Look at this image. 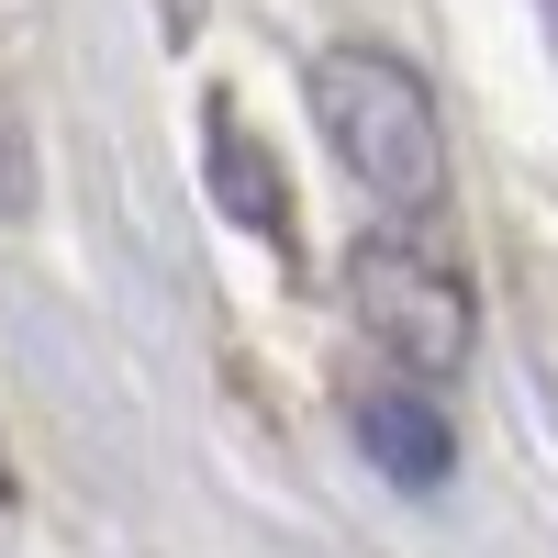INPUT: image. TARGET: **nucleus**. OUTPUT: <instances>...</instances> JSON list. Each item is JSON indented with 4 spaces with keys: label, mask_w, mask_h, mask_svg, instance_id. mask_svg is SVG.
<instances>
[{
    "label": "nucleus",
    "mask_w": 558,
    "mask_h": 558,
    "mask_svg": "<svg viewBox=\"0 0 558 558\" xmlns=\"http://www.w3.org/2000/svg\"><path fill=\"white\" fill-rule=\"evenodd\" d=\"M347 313H357V336L380 347L413 391L458 380V368H470V336H481L470 268H458L436 235H413V223H368L347 246Z\"/></svg>",
    "instance_id": "f03ea898"
},
{
    "label": "nucleus",
    "mask_w": 558,
    "mask_h": 558,
    "mask_svg": "<svg viewBox=\"0 0 558 558\" xmlns=\"http://www.w3.org/2000/svg\"><path fill=\"white\" fill-rule=\"evenodd\" d=\"M536 12H547V34H558V0H536Z\"/></svg>",
    "instance_id": "39448f33"
},
{
    "label": "nucleus",
    "mask_w": 558,
    "mask_h": 558,
    "mask_svg": "<svg viewBox=\"0 0 558 558\" xmlns=\"http://www.w3.org/2000/svg\"><path fill=\"white\" fill-rule=\"evenodd\" d=\"M313 123L380 213L413 223V213L447 202V123H436V89H425L413 57H391V45H324L313 57Z\"/></svg>",
    "instance_id": "f257e3e1"
},
{
    "label": "nucleus",
    "mask_w": 558,
    "mask_h": 558,
    "mask_svg": "<svg viewBox=\"0 0 558 558\" xmlns=\"http://www.w3.org/2000/svg\"><path fill=\"white\" fill-rule=\"evenodd\" d=\"M202 179H213V202L235 213V223H257V235H291V202H279V179H268V146L246 134V112L235 101H213L202 112Z\"/></svg>",
    "instance_id": "20e7f679"
},
{
    "label": "nucleus",
    "mask_w": 558,
    "mask_h": 558,
    "mask_svg": "<svg viewBox=\"0 0 558 558\" xmlns=\"http://www.w3.org/2000/svg\"><path fill=\"white\" fill-rule=\"evenodd\" d=\"M357 447H368V470H380V481H402V492H447V470H458L447 413H436L425 391H413V380L357 402Z\"/></svg>",
    "instance_id": "7ed1b4c3"
},
{
    "label": "nucleus",
    "mask_w": 558,
    "mask_h": 558,
    "mask_svg": "<svg viewBox=\"0 0 558 558\" xmlns=\"http://www.w3.org/2000/svg\"><path fill=\"white\" fill-rule=\"evenodd\" d=\"M0 492H12V470H0Z\"/></svg>",
    "instance_id": "423d86ee"
}]
</instances>
